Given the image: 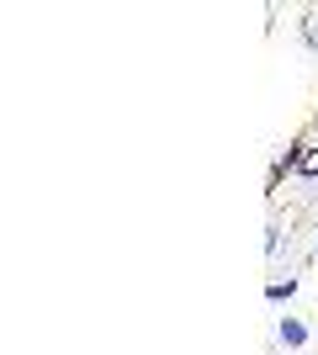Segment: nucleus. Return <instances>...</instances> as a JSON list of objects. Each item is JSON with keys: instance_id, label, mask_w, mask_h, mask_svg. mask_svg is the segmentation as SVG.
I'll list each match as a JSON object with an SVG mask.
<instances>
[{"instance_id": "f257e3e1", "label": "nucleus", "mask_w": 318, "mask_h": 355, "mask_svg": "<svg viewBox=\"0 0 318 355\" xmlns=\"http://www.w3.org/2000/svg\"><path fill=\"white\" fill-rule=\"evenodd\" d=\"M276 340L287 345V350H303V345H308V324H297V318H281V324H276Z\"/></svg>"}, {"instance_id": "f03ea898", "label": "nucleus", "mask_w": 318, "mask_h": 355, "mask_svg": "<svg viewBox=\"0 0 318 355\" xmlns=\"http://www.w3.org/2000/svg\"><path fill=\"white\" fill-rule=\"evenodd\" d=\"M292 292H297V282H292V276H287V282H271V302H287Z\"/></svg>"}]
</instances>
